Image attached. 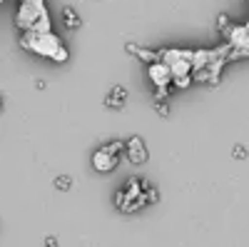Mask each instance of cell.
<instances>
[{
	"label": "cell",
	"instance_id": "cell-1",
	"mask_svg": "<svg viewBox=\"0 0 249 247\" xmlns=\"http://www.w3.org/2000/svg\"><path fill=\"white\" fill-rule=\"evenodd\" d=\"M20 45L43 55V57H50L55 60V63H65V60L70 57L68 55V48L60 43V38L53 35L50 30L48 33H25L23 38H20Z\"/></svg>",
	"mask_w": 249,
	"mask_h": 247
},
{
	"label": "cell",
	"instance_id": "cell-2",
	"mask_svg": "<svg viewBox=\"0 0 249 247\" xmlns=\"http://www.w3.org/2000/svg\"><path fill=\"white\" fill-rule=\"evenodd\" d=\"M15 25L25 33H48L50 18L45 10V0H23V5L15 15Z\"/></svg>",
	"mask_w": 249,
	"mask_h": 247
},
{
	"label": "cell",
	"instance_id": "cell-3",
	"mask_svg": "<svg viewBox=\"0 0 249 247\" xmlns=\"http://www.w3.org/2000/svg\"><path fill=\"white\" fill-rule=\"evenodd\" d=\"M124 152H127V160L132 162V165H144L147 162V148H144V142H142V137H130L127 140V148H124Z\"/></svg>",
	"mask_w": 249,
	"mask_h": 247
},
{
	"label": "cell",
	"instance_id": "cell-4",
	"mask_svg": "<svg viewBox=\"0 0 249 247\" xmlns=\"http://www.w3.org/2000/svg\"><path fill=\"white\" fill-rule=\"evenodd\" d=\"M117 165H120V155H110V152H105L102 148L97 152H92V168L97 172H112Z\"/></svg>",
	"mask_w": 249,
	"mask_h": 247
},
{
	"label": "cell",
	"instance_id": "cell-5",
	"mask_svg": "<svg viewBox=\"0 0 249 247\" xmlns=\"http://www.w3.org/2000/svg\"><path fill=\"white\" fill-rule=\"evenodd\" d=\"M172 70L170 65L164 63V60H157V63L150 65V80L155 82V85H172Z\"/></svg>",
	"mask_w": 249,
	"mask_h": 247
},
{
	"label": "cell",
	"instance_id": "cell-6",
	"mask_svg": "<svg viewBox=\"0 0 249 247\" xmlns=\"http://www.w3.org/2000/svg\"><path fill=\"white\" fill-rule=\"evenodd\" d=\"M124 102H127V88H124V85H115L107 93V97H105V105L110 110H122Z\"/></svg>",
	"mask_w": 249,
	"mask_h": 247
},
{
	"label": "cell",
	"instance_id": "cell-7",
	"mask_svg": "<svg viewBox=\"0 0 249 247\" xmlns=\"http://www.w3.org/2000/svg\"><path fill=\"white\" fill-rule=\"evenodd\" d=\"M62 23H65L68 30H77L82 25V20H80V15L72 8H62Z\"/></svg>",
	"mask_w": 249,
	"mask_h": 247
},
{
	"label": "cell",
	"instance_id": "cell-8",
	"mask_svg": "<svg viewBox=\"0 0 249 247\" xmlns=\"http://www.w3.org/2000/svg\"><path fill=\"white\" fill-rule=\"evenodd\" d=\"M124 148H127V142H124V140H110V142L102 145V150L110 152V155H120V152H124Z\"/></svg>",
	"mask_w": 249,
	"mask_h": 247
},
{
	"label": "cell",
	"instance_id": "cell-9",
	"mask_svg": "<svg viewBox=\"0 0 249 247\" xmlns=\"http://www.w3.org/2000/svg\"><path fill=\"white\" fill-rule=\"evenodd\" d=\"M217 28H219L224 35L230 33V30H232V20H230V15H224V13H222V15L217 18Z\"/></svg>",
	"mask_w": 249,
	"mask_h": 247
},
{
	"label": "cell",
	"instance_id": "cell-10",
	"mask_svg": "<svg viewBox=\"0 0 249 247\" xmlns=\"http://www.w3.org/2000/svg\"><path fill=\"white\" fill-rule=\"evenodd\" d=\"M155 113L160 117H167L170 115V102L167 100H155Z\"/></svg>",
	"mask_w": 249,
	"mask_h": 247
},
{
	"label": "cell",
	"instance_id": "cell-11",
	"mask_svg": "<svg viewBox=\"0 0 249 247\" xmlns=\"http://www.w3.org/2000/svg\"><path fill=\"white\" fill-rule=\"evenodd\" d=\"M70 185H72V180H70L68 175L55 177V188H57V190H70Z\"/></svg>",
	"mask_w": 249,
	"mask_h": 247
},
{
	"label": "cell",
	"instance_id": "cell-12",
	"mask_svg": "<svg viewBox=\"0 0 249 247\" xmlns=\"http://www.w3.org/2000/svg\"><path fill=\"white\" fill-rule=\"evenodd\" d=\"M170 85H155V100H167Z\"/></svg>",
	"mask_w": 249,
	"mask_h": 247
},
{
	"label": "cell",
	"instance_id": "cell-13",
	"mask_svg": "<svg viewBox=\"0 0 249 247\" xmlns=\"http://www.w3.org/2000/svg\"><path fill=\"white\" fill-rule=\"evenodd\" d=\"M232 157L234 160H247V148L244 145H234L232 148Z\"/></svg>",
	"mask_w": 249,
	"mask_h": 247
},
{
	"label": "cell",
	"instance_id": "cell-14",
	"mask_svg": "<svg viewBox=\"0 0 249 247\" xmlns=\"http://www.w3.org/2000/svg\"><path fill=\"white\" fill-rule=\"evenodd\" d=\"M45 247H57V240L55 237H45Z\"/></svg>",
	"mask_w": 249,
	"mask_h": 247
},
{
	"label": "cell",
	"instance_id": "cell-15",
	"mask_svg": "<svg viewBox=\"0 0 249 247\" xmlns=\"http://www.w3.org/2000/svg\"><path fill=\"white\" fill-rule=\"evenodd\" d=\"M0 108H3V97H0Z\"/></svg>",
	"mask_w": 249,
	"mask_h": 247
},
{
	"label": "cell",
	"instance_id": "cell-16",
	"mask_svg": "<svg viewBox=\"0 0 249 247\" xmlns=\"http://www.w3.org/2000/svg\"><path fill=\"white\" fill-rule=\"evenodd\" d=\"M0 5H3V0H0Z\"/></svg>",
	"mask_w": 249,
	"mask_h": 247
}]
</instances>
